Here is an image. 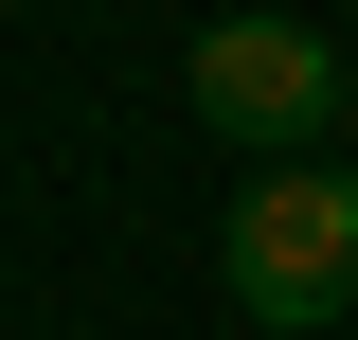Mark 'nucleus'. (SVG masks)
I'll use <instances>...</instances> for the list:
<instances>
[{
    "mask_svg": "<svg viewBox=\"0 0 358 340\" xmlns=\"http://www.w3.org/2000/svg\"><path fill=\"white\" fill-rule=\"evenodd\" d=\"M215 287L268 340H341L358 323V162H251V197L215 233Z\"/></svg>",
    "mask_w": 358,
    "mask_h": 340,
    "instance_id": "obj_1",
    "label": "nucleus"
},
{
    "mask_svg": "<svg viewBox=\"0 0 358 340\" xmlns=\"http://www.w3.org/2000/svg\"><path fill=\"white\" fill-rule=\"evenodd\" d=\"M179 90H197V126L251 143V162H287V143H322L358 108V54L322 36V18H215V36L179 54Z\"/></svg>",
    "mask_w": 358,
    "mask_h": 340,
    "instance_id": "obj_2",
    "label": "nucleus"
},
{
    "mask_svg": "<svg viewBox=\"0 0 358 340\" xmlns=\"http://www.w3.org/2000/svg\"><path fill=\"white\" fill-rule=\"evenodd\" d=\"M341 143H358V108H341Z\"/></svg>",
    "mask_w": 358,
    "mask_h": 340,
    "instance_id": "obj_3",
    "label": "nucleus"
},
{
    "mask_svg": "<svg viewBox=\"0 0 358 340\" xmlns=\"http://www.w3.org/2000/svg\"><path fill=\"white\" fill-rule=\"evenodd\" d=\"M341 340H358V323H341Z\"/></svg>",
    "mask_w": 358,
    "mask_h": 340,
    "instance_id": "obj_4",
    "label": "nucleus"
}]
</instances>
